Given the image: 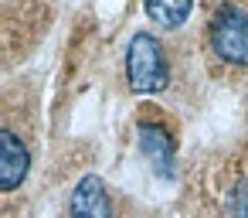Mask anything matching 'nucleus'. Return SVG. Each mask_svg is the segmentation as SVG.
Wrapping results in <instances>:
<instances>
[{
    "label": "nucleus",
    "instance_id": "obj_4",
    "mask_svg": "<svg viewBox=\"0 0 248 218\" xmlns=\"http://www.w3.org/2000/svg\"><path fill=\"white\" fill-rule=\"evenodd\" d=\"M28 167H31L28 147L14 130H4L0 133V191H17L21 181L28 177Z\"/></svg>",
    "mask_w": 248,
    "mask_h": 218
},
{
    "label": "nucleus",
    "instance_id": "obj_3",
    "mask_svg": "<svg viewBox=\"0 0 248 218\" xmlns=\"http://www.w3.org/2000/svg\"><path fill=\"white\" fill-rule=\"evenodd\" d=\"M68 218H112V201H109L102 177L89 174L75 184L68 198Z\"/></svg>",
    "mask_w": 248,
    "mask_h": 218
},
{
    "label": "nucleus",
    "instance_id": "obj_2",
    "mask_svg": "<svg viewBox=\"0 0 248 218\" xmlns=\"http://www.w3.org/2000/svg\"><path fill=\"white\" fill-rule=\"evenodd\" d=\"M211 48L228 65H248V14L238 7H221L211 21Z\"/></svg>",
    "mask_w": 248,
    "mask_h": 218
},
{
    "label": "nucleus",
    "instance_id": "obj_7",
    "mask_svg": "<svg viewBox=\"0 0 248 218\" xmlns=\"http://www.w3.org/2000/svg\"><path fill=\"white\" fill-rule=\"evenodd\" d=\"M231 218H248V181L231 191Z\"/></svg>",
    "mask_w": 248,
    "mask_h": 218
},
{
    "label": "nucleus",
    "instance_id": "obj_5",
    "mask_svg": "<svg viewBox=\"0 0 248 218\" xmlns=\"http://www.w3.org/2000/svg\"><path fill=\"white\" fill-rule=\"evenodd\" d=\"M136 136H140V153L146 157V164L160 177L170 181L173 177V136L163 126H156V123H140Z\"/></svg>",
    "mask_w": 248,
    "mask_h": 218
},
{
    "label": "nucleus",
    "instance_id": "obj_1",
    "mask_svg": "<svg viewBox=\"0 0 248 218\" xmlns=\"http://www.w3.org/2000/svg\"><path fill=\"white\" fill-rule=\"evenodd\" d=\"M126 75L133 92H163L170 82V68H167V55L160 48V41L146 31L133 34L129 51H126Z\"/></svg>",
    "mask_w": 248,
    "mask_h": 218
},
{
    "label": "nucleus",
    "instance_id": "obj_6",
    "mask_svg": "<svg viewBox=\"0 0 248 218\" xmlns=\"http://www.w3.org/2000/svg\"><path fill=\"white\" fill-rule=\"evenodd\" d=\"M146 17L160 28H180L190 11H194V0H143Z\"/></svg>",
    "mask_w": 248,
    "mask_h": 218
}]
</instances>
